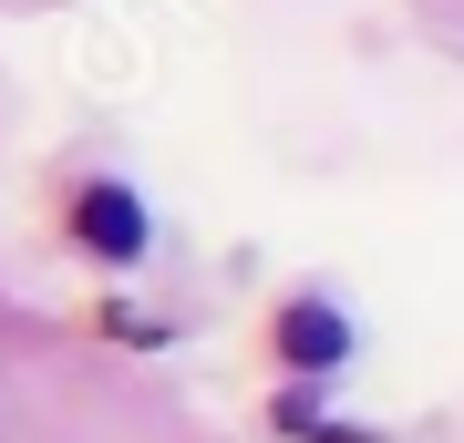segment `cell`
Wrapping results in <instances>:
<instances>
[{
  "mask_svg": "<svg viewBox=\"0 0 464 443\" xmlns=\"http://www.w3.org/2000/svg\"><path fill=\"white\" fill-rule=\"evenodd\" d=\"M72 247H93L103 268H124V258H145V197H124L114 176H93V186H72Z\"/></svg>",
  "mask_w": 464,
  "mask_h": 443,
  "instance_id": "1",
  "label": "cell"
},
{
  "mask_svg": "<svg viewBox=\"0 0 464 443\" xmlns=\"http://www.w3.org/2000/svg\"><path fill=\"white\" fill-rule=\"evenodd\" d=\"M279 361H299V371L351 361V320L331 310V299H289V310H279Z\"/></svg>",
  "mask_w": 464,
  "mask_h": 443,
  "instance_id": "2",
  "label": "cell"
}]
</instances>
